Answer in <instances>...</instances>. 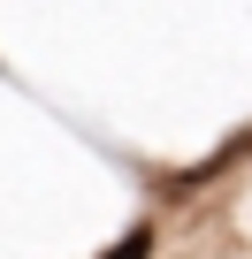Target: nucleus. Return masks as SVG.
Returning a JSON list of instances; mask_svg holds the SVG:
<instances>
[{
  "mask_svg": "<svg viewBox=\"0 0 252 259\" xmlns=\"http://www.w3.org/2000/svg\"><path fill=\"white\" fill-rule=\"evenodd\" d=\"M146 251H153V236H146V229H130V236H122L115 251H99V259H146Z\"/></svg>",
  "mask_w": 252,
  "mask_h": 259,
  "instance_id": "obj_1",
  "label": "nucleus"
}]
</instances>
